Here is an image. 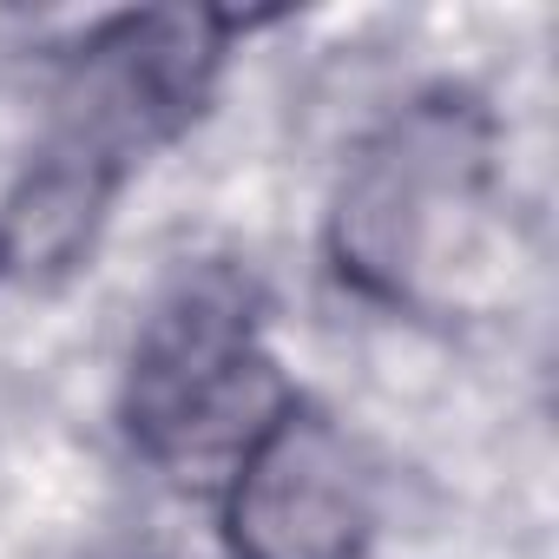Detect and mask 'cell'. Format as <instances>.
<instances>
[{
	"mask_svg": "<svg viewBox=\"0 0 559 559\" xmlns=\"http://www.w3.org/2000/svg\"><path fill=\"white\" fill-rule=\"evenodd\" d=\"M500 119L467 86H428L369 126L330 198V270L376 310H428L474 250L493 191Z\"/></svg>",
	"mask_w": 559,
	"mask_h": 559,
	"instance_id": "cell-1",
	"label": "cell"
},
{
	"mask_svg": "<svg viewBox=\"0 0 559 559\" xmlns=\"http://www.w3.org/2000/svg\"><path fill=\"white\" fill-rule=\"evenodd\" d=\"M276 402L263 362V284L237 257L185 263L145 304L126 356L119 421L152 467L243 441Z\"/></svg>",
	"mask_w": 559,
	"mask_h": 559,
	"instance_id": "cell-2",
	"label": "cell"
},
{
	"mask_svg": "<svg viewBox=\"0 0 559 559\" xmlns=\"http://www.w3.org/2000/svg\"><path fill=\"white\" fill-rule=\"evenodd\" d=\"M376 526L369 474L330 408L284 395L250 435L224 493L230 559H362Z\"/></svg>",
	"mask_w": 559,
	"mask_h": 559,
	"instance_id": "cell-3",
	"label": "cell"
},
{
	"mask_svg": "<svg viewBox=\"0 0 559 559\" xmlns=\"http://www.w3.org/2000/svg\"><path fill=\"white\" fill-rule=\"evenodd\" d=\"M119 191L126 185L40 145L27 171L8 185V198H0V290H21V297L67 290L93 263Z\"/></svg>",
	"mask_w": 559,
	"mask_h": 559,
	"instance_id": "cell-4",
	"label": "cell"
}]
</instances>
